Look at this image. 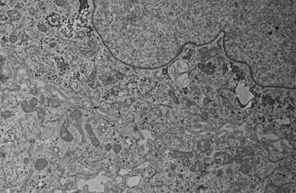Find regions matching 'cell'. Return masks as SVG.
<instances>
[{"label": "cell", "mask_w": 296, "mask_h": 193, "mask_svg": "<svg viewBox=\"0 0 296 193\" xmlns=\"http://www.w3.org/2000/svg\"><path fill=\"white\" fill-rule=\"evenodd\" d=\"M8 17L10 18V19L13 21H17L19 19H21V15L20 14L17 12L16 11L14 10H9L7 12Z\"/></svg>", "instance_id": "12"}, {"label": "cell", "mask_w": 296, "mask_h": 193, "mask_svg": "<svg viewBox=\"0 0 296 193\" xmlns=\"http://www.w3.org/2000/svg\"><path fill=\"white\" fill-rule=\"evenodd\" d=\"M48 185L47 177L42 175L34 177L27 185V191L29 193H42L46 190Z\"/></svg>", "instance_id": "3"}, {"label": "cell", "mask_w": 296, "mask_h": 193, "mask_svg": "<svg viewBox=\"0 0 296 193\" xmlns=\"http://www.w3.org/2000/svg\"><path fill=\"white\" fill-rule=\"evenodd\" d=\"M93 27L112 56L139 69L175 60L187 44H209L210 27L199 1H94Z\"/></svg>", "instance_id": "1"}, {"label": "cell", "mask_w": 296, "mask_h": 193, "mask_svg": "<svg viewBox=\"0 0 296 193\" xmlns=\"http://www.w3.org/2000/svg\"><path fill=\"white\" fill-rule=\"evenodd\" d=\"M38 29L40 31H42L43 33H46L47 31V28L46 26L43 24H39L37 26Z\"/></svg>", "instance_id": "18"}, {"label": "cell", "mask_w": 296, "mask_h": 193, "mask_svg": "<svg viewBox=\"0 0 296 193\" xmlns=\"http://www.w3.org/2000/svg\"><path fill=\"white\" fill-rule=\"evenodd\" d=\"M29 12H30V14H32V15H33V14H35V10H34V9H33V8H31L30 9V10H29Z\"/></svg>", "instance_id": "23"}, {"label": "cell", "mask_w": 296, "mask_h": 193, "mask_svg": "<svg viewBox=\"0 0 296 193\" xmlns=\"http://www.w3.org/2000/svg\"><path fill=\"white\" fill-rule=\"evenodd\" d=\"M31 92L32 93L33 95H36L37 94V90H36L35 89H32L31 90Z\"/></svg>", "instance_id": "24"}, {"label": "cell", "mask_w": 296, "mask_h": 193, "mask_svg": "<svg viewBox=\"0 0 296 193\" xmlns=\"http://www.w3.org/2000/svg\"><path fill=\"white\" fill-rule=\"evenodd\" d=\"M67 126H68V121H65L64 124H63L61 130V137L62 138L63 140H65V141L67 142H70L73 139V137L72 135L67 130Z\"/></svg>", "instance_id": "7"}, {"label": "cell", "mask_w": 296, "mask_h": 193, "mask_svg": "<svg viewBox=\"0 0 296 193\" xmlns=\"http://www.w3.org/2000/svg\"><path fill=\"white\" fill-rule=\"evenodd\" d=\"M240 162V170L243 173L248 174L251 171L253 166V160L252 156H244L239 158Z\"/></svg>", "instance_id": "4"}, {"label": "cell", "mask_w": 296, "mask_h": 193, "mask_svg": "<svg viewBox=\"0 0 296 193\" xmlns=\"http://www.w3.org/2000/svg\"><path fill=\"white\" fill-rule=\"evenodd\" d=\"M21 107L25 113H30L37 109V108L31 106L26 101H24L22 102Z\"/></svg>", "instance_id": "10"}, {"label": "cell", "mask_w": 296, "mask_h": 193, "mask_svg": "<svg viewBox=\"0 0 296 193\" xmlns=\"http://www.w3.org/2000/svg\"><path fill=\"white\" fill-rule=\"evenodd\" d=\"M33 165V161L30 156L29 155H23L20 156L18 161L19 169L21 172L26 171L29 169Z\"/></svg>", "instance_id": "5"}, {"label": "cell", "mask_w": 296, "mask_h": 193, "mask_svg": "<svg viewBox=\"0 0 296 193\" xmlns=\"http://www.w3.org/2000/svg\"><path fill=\"white\" fill-rule=\"evenodd\" d=\"M214 158L216 161L220 160L222 164H230L233 161L232 156L229 154L224 153V152H218V153H217L214 156Z\"/></svg>", "instance_id": "6"}, {"label": "cell", "mask_w": 296, "mask_h": 193, "mask_svg": "<svg viewBox=\"0 0 296 193\" xmlns=\"http://www.w3.org/2000/svg\"><path fill=\"white\" fill-rule=\"evenodd\" d=\"M10 42L11 43H15L17 42L18 40V37L17 36H14V35H13V36H11L10 37Z\"/></svg>", "instance_id": "20"}, {"label": "cell", "mask_w": 296, "mask_h": 193, "mask_svg": "<svg viewBox=\"0 0 296 193\" xmlns=\"http://www.w3.org/2000/svg\"><path fill=\"white\" fill-rule=\"evenodd\" d=\"M90 128V129L88 128V130L89 133H90V135L91 136V141H92V142L93 143V144H94L95 147H98V145H100L99 141L97 140V138H95V135H94V133H93V132L91 131V129H90V128Z\"/></svg>", "instance_id": "15"}, {"label": "cell", "mask_w": 296, "mask_h": 193, "mask_svg": "<svg viewBox=\"0 0 296 193\" xmlns=\"http://www.w3.org/2000/svg\"><path fill=\"white\" fill-rule=\"evenodd\" d=\"M30 105L32 106H34V107H35L36 105L37 104V99L36 98V97H33V98H31L30 101Z\"/></svg>", "instance_id": "19"}, {"label": "cell", "mask_w": 296, "mask_h": 193, "mask_svg": "<svg viewBox=\"0 0 296 193\" xmlns=\"http://www.w3.org/2000/svg\"><path fill=\"white\" fill-rule=\"evenodd\" d=\"M113 149L114 151L116 153H119L120 151L121 150V147H120V146H119L118 145H116L114 146Z\"/></svg>", "instance_id": "21"}, {"label": "cell", "mask_w": 296, "mask_h": 193, "mask_svg": "<svg viewBox=\"0 0 296 193\" xmlns=\"http://www.w3.org/2000/svg\"><path fill=\"white\" fill-rule=\"evenodd\" d=\"M21 39L22 42H26V41L29 40V36L26 34H24L21 36Z\"/></svg>", "instance_id": "22"}, {"label": "cell", "mask_w": 296, "mask_h": 193, "mask_svg": "<svg viewBox=\"0 0 296 193\" xmlns=\"http://www.w3.org/2000/svg\"><path fill=\"white\" fill-rule=\"evenodd\" d=\"M170 155L172 157L175 158H191L193 156V154L191 152H180L177 151H171L170 153Z\"/></svg>", "instance_id": "8"}, {"label": "cell", "mask_w": 296, "mask_h": 193, "mask_svg": "<svg viewBox=\"0 0 296 193\" xmlns=\"http://www.w3.org/2000/svg\"><path fill=\"white\" fill-rule=\"evenodd\" d=\"M202 169V164L201 162H200L199 161L196 162L195 163V164L191 168L190 170L191 171L193 172H198L200 171Z\"/></svg>", "instance_id": "14"}, {"label": "cell", "mask_w": 296, "mask_h": 193, "mask_svg": "<svg viewBox=\"0 0 296 193\" xmlns=\"http://www.w3.org/2000/svg\"><path fill=\"white\" fill-rule=\"evenodd\" d=\"M210 148V144L209 142V141L206 139H202L200 141L198 142L197 144V148L201 152H206L207 150H209Z\"/></svg>", "instance_id": "9"}, {"label": "cell", "mask_w": 296, "mask_h": 193, "mask_svg": "<svg viewBox=\"0 0 296 193\" xmlns=\"http://www.w3.org/2000/svg\"><path fill=\"white\" fill-rule=\"evenodd\" d=\"M36 111H37V112L39 118V119H42L43 116H44V111H43L42 109L38 108H37Z\"/></svg>", "instance_id": "16"}, {"label": "cell", "mask_w": 296, "mask_h": 193, "mask_svg": "<svg viewBox=\"0 0 296 193\" xmlns=\"http://www.w3.org/2000/svg\"><path fill=\"white\" fill-rule=\"evenodd\" d=\"M47 162L44 159H39L35 163V168L37 170H41L46 167Z\"/></svg>", "instance_id": "13"}, {"label": "cell", "mask_w": 296, "mask_h": 193, "mask_svg": "<svg viewBox=\"0 0 296 193\" xmlns=\"http://www.w3.org/2000/svg\"><path fill=\"white\" fill-rule=\"evenodd\" d=\"M222 32L226 55L256 83L295 89V1H232Z\"/></svg>", "instance_id": "2"}, {"label": "cell", "mask_w": 296, "mask_h": 193, "mask_svg": "<svg viewBox=\"0 0 296 193\" xmlns=\"http://www.w3.org/2000/svg\"><path fill=\"white\" fill-rule=\"evenodd\" d=\"M46 19L47 21L49 22V24H51L52 26H57L59 24V19L58 15L56 14L49 15Z\"/></svg>", "instance_id": "11"}, {"label": "cell", "mask_w": 296, "mask_h": 193, "mask_svg": "<svg viewBox=\"0 0 296 193\" xmlns=\"http://www.w3.org/2000/svg\"><path fill=\"white\" fill-rule=\"evenodd\" d=\"M1 115L4 118H9L11 117V116H12V113H11L10 111L6 110V111H4V112H2Z\"/></svg>", "instance_id": "17"}]
</instances>
